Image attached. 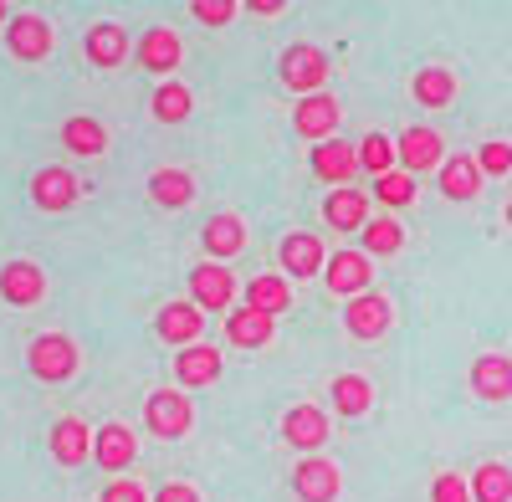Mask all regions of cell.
I'll return each mask as SVG.
<instances>
[{
	"mask_svg": "<svg viewBox=\"0 0 512 502\" xmlns=\"http://www.w3.org/2000/svg\"><path fill=\"white\" fill-rule=\"evenodd\" d=\"M26 369L41 385H67L82 369V349H77L72 333H36V339L26 344Z\"/></svg>",
	"mask_w": 512,
	"mask_h": 502,
	"instance_id": "cell-1",
	"label": "cell"
},
{
	"mask_svg": "<svg viewBox=\"0 0 512 502\" xmlns=\"http://www.w3.org/2000/svg\"><path fill=\"white\" fill-rule=\"evenodd\" d=\"M328 52L323 47H313V41H292V47H282V57H277V82L287 93H297V98H313V93H328L323 82H328Z\"/></svg>",
	"mask_w": 512,
	"mask_h": 502,
	"instance_id": "cell-2",
	"label": "cell"
},
{
	"mask_svg": "<svg viewBox=\"0 0 512 502\" xmlns=\"http://www.w3.org/2000/svg\"><path fill=\"white\" fill-rule=\"evenodd\" d=\"M144 426H149V436H159V441H180V436H190V426H195V400L185 395V390H154L149 400H144Z\"/></svg>",
	"mask_w": 512,
	"mask_h": 502,
	"instance_id": "cell-3",
	"label": "cell"
},
{
	"mask_svg": "<svg viewBox=\"0 0 512 502\" xmlns=\"http://www.w3.org/2000/svg\"><path fill=\"white\" fill-rule=\"evenodd\" d=\"M323 287L333 298H364L374 292V262L364 257L359 246H344V251H328V267H323Z\"/></svg>",
	"mask_w": 512,
	"mask_h": 502,
	"instance_id": "cell-4",
	"label": "cell"
},
{
	"mask_svg": "<svg viewBox=\"0 0 512 502\" xmlns=\"http://www.w3.org/2000/svg\"><path fill=\"white\" fill-rule=\"evenodd\" d=\"M82 200V180L67 170V164H41V170L31 175V205L47 216H62L72 211V205Z\"/></svg>",
	"mask_w": 512,
	"mask_h": 502,
	"instance_id": "cell-5",
	"label": "cell"
},
{
	"mask_svg": "<svg viewBox=\"0 0 512 502\" xmlns=\"http://www.w3.org/2000/svg\"><path fill=\"white\" fill-rule=\"evenodd\" d=\"M6 47H11L16 62H31V67H36V62H47V57H52L57 31H52L47 16L21 11V16H11V26H6Z\"/></svg>",
	"mask_w": 512,
	"mask_h": 502,
	"instance_id": "cell-6",
	"label": "cell"
},
{
	"mask_svg": "<svg viewBox=\"0 0 512 502\" xmlns=\"http://www.w3.org/2000/svg\"><path fill=\"white\" fill-rule=\"evenodd\" d=\"M190 303L200 313H226L236 303V272H226V262H195V272H190Z\"/></svg>",
	"mask_w": 512,
	"mask_h": 502,
	"instance_id": "cell-7",
	"label": "cell"
},
{
	"mask_svg": "<svg viewBox=\"0 0 512 502\" xmlns=\"http://www.w3.org/2000/svg\"><path fill=\"white\" fill-rule=\"evenodd\" d=\"M338 118H344L338 98L333 93H313V98H297L292 129H297V139H308V144H328L338 134Z\"/></svg>",
	"mask_w": 512,
	"mask_h": 502,
	"instance_id": "cell-8",
	"label": "cell"
},
{
	"mask_svg": "<svg viewBox=\"0 0 512 502\" xmlns=\"http://www.w3.org/2000/svg\"><path fill=\"white\" fill-rule=\"evenodd\" d=\"M328 410H318L313 400H303V405H292L287 415H282V441L292 446V451H303V456H318L323 451V441H328Z\"/></svg>",
	"mask_w": 512,
	"mask_h": 502,
	"instance_id": "cell-9",
	"label": "cell"
},
{
	"mask_svg": "<svg viewBox=\"0 0 512 502\" xmlns=\"http://www.w3.org/2000/svg\"><path fill=\"white\" fill-rule=\"evenodd\" d=\"M390 323H395V303L384 298V292H364V298H354V303L344 308V328H349V339H359V344L384 339V333H390Z\"/></svg>",
	"mask_w": 512,
	"mask_h": 502,
	"instance_id": "cell-10",
	"label": "cell"
},
{
	"mask_svg": "<svg viewBox=\"0 0 512 502\" xmlns=\"http://www.w3.org/2000/svg\"><path fill=\"white\" fill-rule=\"evenodd\" d=\"M82 52L98 72H118L128 57H134V36H128L118 21H93L88 36H82Z\"/></svg>",
	"mask_w": 512,
	"mask_h": 502,
	"instance_id": "cell-11",
	"label": "cell"
},
{
	"mask_svg": "<svg viewBox=\"0 0 512 502\" xmlns=\"http://www.w3.org/2000/svg\"><path fill=\"white\" fill-rule=\"evenodd\" d=\"M292 492H297V502H338L344 472H338L328 456H303V462L292 467Z\"/></svg>",
	"mask_w": 512,
	"mask_h": 502,
	"instance_id": "cell-12",
	"label": "cell"
},
{
	"mask_svg": "<svg viewBox=\"0 0 512 502\" xmlns=\"http://www.w3.org/2000/svg\"><path fill=\"white\" fill-rule=\"evenodd\" d=\"M41 298H47V272H41V262L16 257V262L0 267V303H11V308H36Z\"/></svg>",
	"mask_w": 512,
	"mask_h": 502,
	"instance_id": "cell-13",
	"label": "cell"
},
{
	"mask_svg": "<svg viewBox=\"0 0 512 502\" xmlns=\"http://www.w3.org/2000/svg\"><path fill=\"white\" fill-rule=\"evenodd\" d=\"M441 134L436 129H425V123H410V129L395 139V159H400V170L405 175H425V170H441L446 154H441Z\"/></svg>",
	"mask_w": 512,
	"mask_h": 502,
	"instance_id": "cell-14",
	"label": "cell"
},
{
	"mask_svg": "<svg viewBox=\"0 0 512 502\" xmlns=\"http://www.w3.org/2000/svg\"><path fill=\"white\" fill-rule=\"evenodd\" d=\"M134 62H139L149 77H169V72L185 62V41L169 31V26H149V31L134 41Z\"/></svg>",
	"mask_w": 512,
	"mask_h": 502,
	"instance_id": "cell-15",
	"label": "cell"
},
{
	"mask_svg": "<svg viewBox=\"0 0 512 502\" xmlns=\"http://www.w3.org/2000/svg\"><path fill=\"white\" fill-rule=\"evenodd\" d=\"M200 333H205V313H200L190 298H180V303H164V308L154 313V339H159V344L190 349V344H200Z\"/></svg>",
	"mask_w": 512,
	"mask_h": 502,
	"instance_id": "cell-16",
	"label": "cell"
},
{
	"mask_svg": "<svg viewBox=\"0 0 512 502\" xmlns=\"http://www.w3.org/2000/svg\"><path fill=\"white\" fill-rule=\"evenodd\" d=\"M277 262L287 277H318L328 267V246L318 231H287L282 246H277Z\"/></svg>",
	"mask_w": 512,
	"mask_h": 502,
	"instance_id": "cell-17",
	"label": "cell"
},
{
	"mask_svg": "<svg viewBox=\"0 0 512 502\" xmlns=\"http://www.w3.org/2000/svg\"><path fill=\"white\" fill-rule=\"evenodd\" d=\"M93 462H98L108 477L128 472V467L139 462V436L128 431L123 421H108L103 431H93Z\"/></svg>",
	"mask_w": 512,
	"mask_h": 502,
	"instance_id": "cell-18",
	"label": "cell"
},
{
	"mask_svg": "<svg viewBox=\"0 0 512 502\" xmlns=\"http://www.w3.org/2000/svg\"><path fill=\"white\" fill-rule=\"evenodd\" d=\"M221 369H226V354H221L216 344H205V339L175 354V380H180L185 390H205V385H216V380H221Z\"/></svg>",
	"mask_w": 512,
	"mask_h": 502,
	"instance_id": "cell-19",
	"label": "cell"
},
{
	"mask_svg": "<svg viewBox=\"0 0 512 502\" xmlns=\"http://www.w3.org/2000/svg\"><path fill=\"white\" fill-rule=\"evenodd\" d=\"M466 380H472V395L487 400V405L512 400V354H477Z\"/></svg>",
	"mask_w": 512,
	"mask_h": 502,
	"instance_id": "cell-20",
	"label": "cell"
},
{
	"mask_svg": "<svg viewBox=\"0 0 512 502\" xmlns=\"http://www.w3.org/2000/svg\"><path fill=\"white\" fill-rule=\"evenodd\" d=\"M308 164H313V175H318L323 185H338V190H344V185L359 175V144H344V139L313 144Z\"/></svg>",
	"mask_w": 512,
	"mask_h": 502,
	"instance_id": "cell-21",
	"label": "cell"
},
{
	"mask_svg": "<svg viewBox=\"0 0 512 502\" xmlns=\"http://www.w3.org/2000/svg\"><path fill=\"white\" fill-rule=\"evenodd\" d=\"M200 241H205V257L210 262H231V257H241V251H246V221L236 211H221V216L205 221Z\"/></svg>",
	"mask_w": 512,
	"mask_h": 502,
	"instance_id": "cell-22",
	"label": "cell"
},
{
	"mask_svg": "<svg viewBox=\"0 0 512 502\" xmlns=\"http://www.w3.org/2000/svg\"><path fill=\"white\" fill-rule=\"evenodd\" d=\"M52 456H57V467H82V462H93V431H88V421L62 415V421L52 426Z\"/></svg>",
	"mask_w": 512,
	"mask_h": 502,
	"instance_id": "cell-23",
	"label": "cell"
},
{
	"mask_svg": "<svg viewBox=\"0 0 512 502\" xmlns=\"http://www.w3.org/2000/svg\"><path fill=\"white\" fill-rule=\"evenodd\" d=\"M323 221L333 231H364L369 226V190H328L323 200Z\"/></svg>",
	"mask_w": 512,
	"mask_h": 502,
	"instance_id": "cell-24",
	"label": "cell"
},
{
	"mask_svg": "<svg viewBox=\"0 0 512 502\" xmlns=\"http://www.w3.org/2000/svg\"><path fill=\"white\" fill-rule=\"evenodd\" d=\"M226 339L236 349H267L277 339V318H267V313H256V308L241 303L236 313H226Z\"/></svg>",
	"mask_w": 512,
	"mask_h": 502,
	"instance_id": "cell-25",
	"label": "cell"
},
{
	"mask_svg": "<svg viewBox=\"0 0 512 502\" xmlns=\"http://www.w3.org/2000/svg\"><path fill=\"white\" fill-rule=\"evenodd\" d=\"M149 200L164 205V211H180V205L195 200V175L180 170V164H164V170L149 175Z\"/></svg>",
	"mask_w": 512,
	"mask_h": 502,
	"instance_id": "cell-26",
	"label": "cell"
},
{
	"mask_svg": "<svg viewBox=\"0 0 512 502\" xmlns=\"http://www.w3.org/2000/svg\"><path fill=\"white\" fill-rule=\"evenodd\" d=\"M441 195H446V200H477V195H482L477 154H451V159L441 164Z\"/></svg>",
	"mask_w": 512,
	"mask_h": 502,
	"instance_id": "cell-27",
	"label": "cell"
},
{
	"mask_svg": "<svg viewBox=\"0 0 512 502\" xmlns=\"http://www.w3.org/2000/svg\"><path fill=\"white\" fill-rule=\"evenodd\" d=\"M246 308L267 313V318H282V313L292 308V282H287V277H277V272L251 277V282H246Z\"/></svg>",
	"mask_w": 512,
	"mask_h": 502,
	"instance_id": "cell-28",
	"label": "cell"
},
{
	"mask_svg": "<svg viewBox=\"0 0 512 502\" xmlns=\"http://www.w3.org/2000/svg\"><path fill=\"white\" fill-rule=\"evenodd\" d=\"M62 149H72L77 159H98L108 149V129L98 118H88V113H72L62 123Z\"/></svg>",
	"mask_w": 512,
	"mask_h": 502,
	"instance_id": "cell-29",
	"label": "cell"
},
{
	"mask_svg": "<svg viewBox=\"0 0 512 502\" xmlns=\"http://www.w3.org/2000/svg\"><path fill=\"white\" fill-rule=\"evenodd\" d=\"M328 395H333V410L349 415V421H359V415L374 410V385L364 380V374H333Z\"/></svg>",
	"mask_w": 512,
	"mask_h": 502,
	"instance_id": "cell-30",
	"label": "cell"
},
{
	"mask_svg": "<svg viewBox=\"0 0 512 502\" xmlns=\"http://www.w3.org/2000/svg\"><path fill=\"white\" fill-rule=\"evenodd\" d=\"M410 93H415L420 108H451L456 103V72L451 67H420Z\"/></svg>",
	"mask_w": 512,
	"mask_h": 502,
	"instance_id": "cell-31",
	"label": "cell"
},
{
	"mask_svg": "<svg viewBox=\"0 0 512 502\" xmlns=\"http://www.w3.org/2000/svg\"><path fill=\"white\" fill-rule=\"evenodd\" d=\"M190 108H195V93L185 88V82H159L154 88V98H149V113H154V123H185L190 118Z\"/></svg>",
	"mask_w": 512,
	"mask_h": 502,
	"instance_id": "cell-32",
	"label": "cell"
},
{
	"mask_svg": "<svg viewBox=\"0 0 512 502\" xmlns=\"http://www.w3.org/2000/svg\"><path fill=\"white\" fill-rule=\"evenodd\" d=\"M466 487H472V502H512V467L482 462L472 477H466Z\"/></svg>",
	"mask_w": 512,
	"mask_h": 502,
	"instance_id": "cell-33",
	"label": "cell"
},
{
	"mask_svg": "<svg viewBox=\"0 0 512 502\" xmlns=\"http://www.w3.org/2000/svg\"><path fill=\"white\" fill-rule=\"evenodd\" d=\"M405 246V231H400V221L395 216H379V221H369L364 231H359V251L374 262V257H395V251Z\"/></svg>",
	"mask_w": 512,
	"mask_h": 502,
	"instance_id": "cell-34",
	"label": "cell"
},
{
	"mask_svg": "<svg viewBox=\"0 0 512 502\" xmlns=\"http://www.w3.org/2000/svg\"><path fill=\"white\" fill-rule=\"evenodd\" d=\"M359 170H369L374 180H379V175H390V170H400V159H395V139H384V134H364V139H359Z\"/></svg>",
	"mask_w": 512,
	"mask_h": 502,
	"instance_id": "cell-35",
	"label": "cell"
},
{
	"mask_svg": "<svg viewBox=\"0 0 512 502\" xmlns=\"http://www.w3.org/2000/svg\"><path fill=\"white\" fill-rule=\"evenodd\" d=\"M374 200L390 205V211H405V205H415V175H405V170L379 175V180H374Z\"/></svg>",
	"mask_w": 512,
	"mask_h": 502,
	"instance_id": "cell-36",
	"label": "cell"
},
{
	"mask_svg": "<svg viewBox=\"0 0 512 502\" xmlns=\"http://www.w3.org/2000/svg\"><path fill=\"white\" fill-rule=\"evenodd\" d=\"M477 170H482V180H502V175H512V144H502V139L482 144V149H477Z\"/></svg>",
	"mask_w": 512,
	"mask_h": 502,
	"instance_id": "cell-37",
	"label": "cell"
},
{
	"mask_svg": "<svg viewBox=\"0 0 512 502\" xmlns=\"http://www.w3.org/2000/svg\"><path fill=\"white\" fill-rule=\"evenodd\" d=\"M190 16H195V26H231L241 16V6L236 0H190Z\"/></svg>",
	"mask_w": 512,
	"mask_h": 502,
	"instance_id": "cell-38",
	"label": "cell"
},
{
	"mask_svg": "<svg viewBox=\"0 0 512 502\" xmlns=\"http://www.w3.org/2000/svg\"><path fill=\"white\" fill-rule=\"evenodd\" d=\"M98 502H149V487L134 482V477H113V482L98 492Z\"/></svg>",
	"mask_w": 512,
	"mask_h": 502,
	"instance_id": "cell-39",
	"label": "cell"
},
{
	"mask_svg": "<svg viewBox=\"0 0 512 502\" xmlns=\"http://www.w3.org/2000/svg\"><path fill=\"white\" fill-rule=\"evenodd\" d=\"M431 502H472V487H466V477H456V472H441L431 482Z\"/></svg>",
	"mask_w": 512,
	"mask_h": 502,
	"instance_id": "cell-40",
	"label": "cell"
},
{
	"mask_svg": "<svg viewBox=\"0 0 512 502\" xmlns=\"http://www.w3.org/2000/svg\"><path fill=\"white\" fill-rule=\"evenodd\" d=\"M154 502H205L190 482H164L159 492H154Z\"/></svg>",
	"mask_w": 512,
	"mask_h": 502,
	"instance_id": "cell-41",
	"label": "cell"
},
{
	"mask_svg": "<svg viewBox=\"0 0 512 502\" xmlns=\"http://www.w3.org/2000/svg\"><path fill=\"white\" fill-rule=\"evenodd\" d=\"M241 11H246V16H262V21H272V16H282L287 6H282V0H246Z\"/></svg>",
	"mask_w": 512,
	"mask_h": 502,
	"instance_id": "cell-42",
	"label": "cell"
},
{
	"mask_svg": "<svg viewBox=\"0 0 512 502\" xmlns=\"http://www.w3.org/2000/svg\"><path fill=\"white\" fill-rule=\"evenodd\" d=\"M6 26H11V11H6V6H0V31H6Z\"/></svg>",
	"mask_w": 512,
	"mask_h": 502,
	"instance_id": "cell-43",
	"label": "cell"
},
{
	"mask_svg": "<svg viewBox=\"0 0 512 502\" xmlns=\"http://www.w3.org/2000/svg\"><path fill=\"white\" fill-rule=\"evenodd\" d=\"M502 221H507V231H512V200H507V211H502Z\"/></svg>",
	"mask_w": 512,
	"mask_h": 502,
	"instance_id": "cell-44",
	"label": "cell"
}]
</instances>
